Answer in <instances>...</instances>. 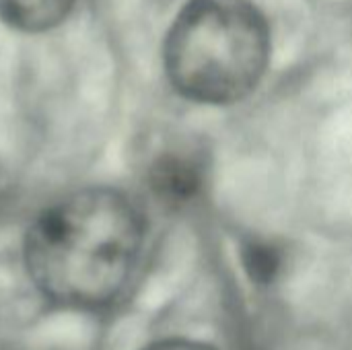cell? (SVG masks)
Wrapping results in <instances>:
<instances>
[{"label":"cell","instance_id":"6da1fadb","mask_svg":"<svg viewBox=\"0 0 352 350\" xmlns=\"http://www.w3.org/2000/svg\"><path fill=\"white\" fill-rule=\"evenodd\" d=\"M142 245L136 206L109 188H89L45 208L25 239L33 285L66 307H101L128 285Z\"/></svg>","mask_w":352,"mask_h":350},{"label":"cell","instance_id":"7a4b0ae2","mask_svg":"<svg viewBox=\"0 0 352 350\" xmlns=\"http://www.w3.org/2000/svg\"><path fill=\"white\" fill-rule=\"evenodd\" d=\"M270 60V27L252 0H190L173 19L163 64L173 89L196 103L248 97Z\"/></svg>","mask_w":352,"mask_h":350},{"label":"cell","instance_id":"3957f363","mask_svg":"<svg viewBox=\"0 0 352 350\" xmlns=\"http://www.w3.org/2000/svg\"><path fill=\"white\" fill-rule=\"evenodd\" d=\"M148 182L163 202H188L204 184V159L202 155L186 149L163 153L155 159Z\"/></svg>","mask_w":352,"mask_h":350},{"label":"cell","instance_id":"277c9868","mask_svg":"<svg viewBox=\"0 0 352 350\" xmlns=\"http://www.w3.org/2000/svg\"><path fill=\"white\" fill-rule=\"evenodd\" d=\"M76 0H0V21L10 29L41 33L58 27Z\"/></svg>","mask_w":352,"mask_h":350},{"label":"cell","instance_id":"5b68a950","mask_svg":"<svg viewBox=\"0 0 352 350\" xmlns=\"http://www.w3.org/2000/svg\"><path fill=\"white\" fill-rule=\"evenodd\" d=\"M283 264L280 252L268 241H250L243 245V268L258 285H270Z\"/></svg>","mask_w":352,"mask_h":350},{"label":"cell","instance_id":"8992f818","mask_svg":"<svg viewBox=\"0 0 352 350\" xmlns=\"http://www.w3.org/2000/svg\"><path fill=\"white\" fill-rule=\"evenodd\" d=\"M144 350H214L208 344H202V342H194V340H161V342H155L151 344L148 349Z\"/></svg>","mask_w":352,"mask_h":350}]
</instances>
